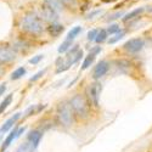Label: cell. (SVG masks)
Here are the masks:
<instances>
[{
  "mask_svg": "<svg viewBox=\"0 0 152 152\" xmlns=\"http://www.w3.org/2000/svg\"><path fill=\"white\" fill-rule=\"evenodd\" d=\"M107 33H108V35L111 34V35H113V34H116L117 32H119L121 31V26L118 23H111L110 26L107 27Z\"/></svg>",
  "mask_w": 152,
  "mask_h": 152,
  "instance_id": "23",
  "label": "cell"
},
{
  "mask_svg": "<svg viewBox=\"0 0 152 152\" xmlns=\"http://www.w3.org/2000/svg\"><path fill=\"white\" fill-rule=\"evenodd\" d=\"M62 7L56 0H44L40 7V17L48 22H56L58 20V12Z\"/></svg>",
  "mask_w": 152,
  "mask_h": 152,
  "instance_id": "2",
  "label": "cell"
},
{
  "mask_svg": "<svg viewBox=\"0 0 152 152\" xmlns=\"http://www.w3.org/2000/svg\"><path fill=\"white\" fill-rule=\"evenodd\" d=\"M123 15H124L123 11H117L116 14L111 15V16L107 18V22H111V21H115V20H117V18H121V17H123Z\"/></svg>",
  "mask_w": 152,
  "mask_h": 152,
  "instance_id": "25",
  "label": "cell"
},
{
  "mask_svg": "<svg viewBox=\"0 0 152 152\" xmlns=\"http://www.w3.org/2000/svg\"><path fill=\"white\" fill-rule=\"evenodd\" d=\"M45 72H46V69H43V71H39L38 73H35V74L33 75V77L29 79V82H37L38 79H39V78H42L43 75L45 74Z\"/></svg>",
  "mask_w": 152,
  "mask_h": 152,
  "instance_id": "26",
  "label": "cell"
},
{
  "mask_svg": "<svg viewBox=\"0 0 152 152\" xmlns=\"http://www.w3.org/2000/svg\"><path fill=\"white\" fill-rule=\"evenodd\" d=\"M71 107L73 110V112L80 118H85L89 115V105H88V101L83 95H75L72 100H71Z\"/></svg>",
  "mask_w": 152,
  "mask_h": 152,
  "instance_id": "3",
  "label": "cell"
},
{
  "mask_svg": "<svg viewBox=\"0 0 152 152\" xmlns=\"http://www.w3.org/2000/svg\"><path fill=\"white\" fill-rule=\"evenodd\" d=\"M20 118H21V113L18 112V113H16L15 116L10 117V118L4 123V125L1 126V128H0V139H1V137L4 136V134H5V133H7V132L12 128V126H14V124H15Z\"/></svg>",
  "mask_w": 152,
  "mask_h": 152,
  "instance_id": "10",
  "label": "cell"
},
{
  "mask_svg": "<svg viewBox=\"0 0 152 152\" xmlns=\"http://www.w3.org/2000/svg\"><path fill=\"white\" fill-rule=\"evenodd\" d=\"M82 31H83V28L80 27V26H75V27H73L69 32H68V34H67V37H66V39H68V40H73V39H75L80 33H82Z\"/></svg>",
  "mask_w": 152,
  "mask_h": 152,
  "instance_id": "15",
  "label": "cell"
},
{
  "mask_svg": "<svg viewBox=\"0 0 152 152\" xmlns=\"http://www.w3.org/2000/svg\"><path fill=\"white\" fill-rule=\"evenodd\" d=\"M73 45V40H68V39H65V42H63L61 45H60V48H58V53L60 54H63V53H67L68 50H69V48Z\"/></svg>",
  "mask_w": 152,
  "mask_h": 152,
  "instance_id": "21",
  "label": "cell"
},
{
  "mask_svg": "<svg viewBox=\"0 0 152 152\" xmlns=\"http://www.w3.org/2000/svg\"><path fill=\"white\" fill-rule=\"evenodd\" d=\"M107 38H108L107 31H106V29H100V31L97 32V35H96V38H95L94 42H96L97 44H102V43H105V42L107 40Z\"/></svg>",
  "mask_w": 152,
  "mask_h": 152,
  "instance_id": "17",
  "label": "cell"
},
{
  "mask_svg": "<svg viewBox=\"0 0 152 152\" xmlns=\"http://www.w3.org/2000/svg\"><path fill=\"white\" fill-rule=\"evenodd\" d=\"M11 101H12V94H10V95H7L5 99H4V101L1 104H0V115L1 113H4V111L9 107V105L11 104Z\"/></svg>",
  "mask_w": 152,
  "mask_h": 152,
  "instance_id": "22",
  "label": "cell"
},
{
  "mask_svg": "<svg viewBox=\"0 0 152 152\" xmlns=\"http://www.w3.org/2000/svg\"><path fill=\"white\" fill-rule=\"evenodd\" d=\"M146 10H145V6H141V7H136L134 10H132L130 12H128V14H124L123 17H122V22L126 23V22H129V21H133L137 17H140L141 14H144Z\"/></svg>",
  "mask_w": 152,
  "mask_h": 152,
  "instance_id": "11",
  "label": "cell"
},
{
  "mask_svg": "<svg viewBox=\"0 0 152 152\" xmlns=\"http://www.w3.org/2000/svg\"><path fill=\"white\" fill-rule=\"evenodd\" d=\"M34 151H35V147L29 141H26V142L21 144L16 150V152H34Z\"/></svg>",
  "mask_w": 152,
  "mask_h": 152,
  "instance_id": "16",
  "label": "cell"
},
{
  "mask_svg": "<svg viewBox=\"0 0 152 152\" xmlns=\"http://www.w3.org/2000/svg\"><path fill=\"white\" fill-rule=\"evenodd\" d=\"M48 33L50 34V37H53V38H57L60 37L63 32H65V26L61 23H57V22H51L48 26L46 28Z\"/></svg>",
  "mask_w": 152,
  "mask_h": 152,
  "instance_id": "9",
  "label": "cell"
},
{
  "mask_svg": "<svg viewBox=\"0 0 152 152\" xmlns=\"http://www.w3.org/2000/svg\"><path fill=\"white\" fill-rule=\"evenodd\" d=\"M95 55H93V54H89L85 58H84V61H83V63H82V71H85V69H88L89 68L93 63H94V61H95Z\"/></svg>",
  "mask_w": 152,
  "mask_h": 152,
  "instance_id": "18",
  "label": "cell"
},
{
  "mask_svg": "<svg viewBox=\"0 0 152 152\" xmlns=\"http://www.w3.org/2000/svg\"><path fill=\"white\" fill-rule=\"evenodd\" d=\"M62 9H74L77 7L78 0H56Z\"/></svg>",
  "mask_w": 152,
  "mask_h": 152,
  "instance_id": "14",
  "label": "cell"
},
{
  "mask_svg": "<svg viewBox=\"0 0 152 152\" xmlns=\"http://www.w3.org/2000/svg\"><path fill=\"white\" fill-rule=\"evenodd\" d=\"M102 3H105V4H111V3H115V1H117V0H101Z\"/></svg>",
  "mask_w": 152,
  "mask_h": 152,
  "instance_id": "34",
  "label": "cell"
},
{
  "mask_svg": "<svg viewBox=\"0 0 152 152\" xmlns=\"http://www.w3.org/2000/svg\"><path fill=\"white\" fill-rule=\"evenodd\" d=\"M24 74H26V68H24V67H18L17 69H15L14 72H12L11 79H12V80H17V79L22 78Z\"/></svg>",
  "mask_w": 152,
  "mask_h": 152,
  "instance_id": "19",
  "label": "cell"
},
{
  "mask_svg": "<svg viewBox=\"0 0 152 152\" xmlns=\"http://www.w3.org/2000/svg\"><path fill=\"white\" fill-rule=\"evenodd\" d=\"M57 117L63 126H69L73 121V110L71 107V104H60L57 107Z\"/></svg>",
  "mask_w": 152,
  "mask_h": 152,
  "instance_id": "4",
  "label": "cell"
},
{
  "mask_svg": "<svg viewBox=\"0 0 152 152\" xmlns=\"http://www.w3.org/2000/svg\"><path fill=\"white\" fill-rule=\"evenodd\" d=\"M144 46H145V42L142 38H132V39H129L128 42H125L123 44V49L129 54H136L139 51H141Z\"/></svg>",
  "mask_w": 152,
  "mask_h": 152,
  "instance_id": "5",
  "label": "cell"
},
{
  "mask_svg": "<svg viewBox=\"0 0 152 152\" xmlns=\"http://www.w3.org/2000/svg\"><path fill=\"white\" fill-rule=\"evenodd\" d=\"M101 53V46H95L93 50H91V51H90V54H93V55H97V54H100Z\"/></svg>",
  "mask_w": 152,
  "mask_h": 152,
  "instance_id": "31",
  "label": "cell"
},
{
  "mask_svg": "<svg viewBox=\"0 0 152 152\" xmlns=\"http://www.w3.org/2000/svg\"><path fill=\"white\" fill-rule=\"evenodd\" d=\"M97 29H90L89 32H88V34H86V39L89 40V42H94L95 40V38H96V35H97Z\"/></svg>",
  "mask_w": 152,
  "mask_h": 152,
  "instance_id": "24",
  "label": "cell"
},
{
  "mask_svg": "<svg viewBox=\"0 0 152 152\" xmlns=\"http://www.w3.org/2000/svg\"><path fill=\"white\" fill-rule=\"evenodd\" d=\"M24 130H26V128H24V126H23V128H20V129H17V137H18V136H21V135L24 133Z\"/></svg>",
  "mask_w": 152,
  "mask_h": 152,
  "instance_id": "33",
  "label": "cell"
},
{
  "mask_svg": "<svg viewBox=\"0 0 152 152\" xmlns=\"http://www.w3.org/2000/svg\"><path fill=\"white\" fill-rule=\"evenodd\" d=\"M20 29L27 34L38 37L44 31V20L37 12L31 11L22 17L20 22Z\"/></svg>",
  "mask_w": 152,
  "mask_h": 152,
  "instance_id": "1",
  "label": "cell"
},
{
  "mask_svg": "<svg viewBox=\"0 0 152 152\" xmlns=\"http://www.w3.org/2000/svg\"><path fill=\"white\" fill-rule=\"evenodd\" d=\"M15 139H17V129L11 130V132H10V134L6 136V139L4 140L3 145H1V151H5V150H6V148L12 144V141H14Z\"/></svg>",
  "mask_w": 152,
  "mask_h": 152,
  "instance_id": "13",
  "label": "cell"
},
{
  "mask_svg": "<svg viewBox=\"0 0 152 152\" xmlns=\"http://www.w3.org/2000/svg\"><path fill=\"white\" fill-rule=\"evenodd\" d=\"M123 37H125V31H119V32H117L116 34H113V37H111L110 39H108V43L110 44H116V43H118Z\"/></svg>",
  "mask_w": 152,
  "mask_h": 152,
  "instance_id": "20",
  "label": "cell"
},
{
  "mask_svg": "<svg viewBox=\"0 0 152 152\" xmlns=\"http://www.w3.org/2000/svg\"><path fill=\"white\" fill-rule=\"evenodd\" d=\"M42 137H43V133H42L40 130H32V132L28 134V136H27L28 141H29L35 148L38 147V145H39Z\"/></svg>",
  "mask_w": 152,
  "mask_h": 152,
  "instance_id": "12",
  "label": "cell"
},
{
  "mask_svg": "<svg viewBox=\"0 0 152 152\" xmlns=\"http://www.w3.org/2000/svg\"><path fill=\"white\" fill-rule=\"evenodd\" d=\"M34 108H35V106H31V107H28L27 110H26V112H24V117H28V116H31V115H33L34 113Z\"/></svg>",
  "mask_w": 152,
  "mask_h": 152,
  "instance_id": "30",
  "label": "cell"
},
{
  "mask_svg": "<svg viewBox=\"0 0 152 152\" xmlns=\"http://www.w3.org/2000/svg\"><path fill=\"white\" fill-rule=\"evenodd\" d=\"M43 55H37V56H33L31 60H29V63L31 65H38V63H39L42 60H43Z\"/></svg>",
  "mask_w": 152,
  "mask_h": 152,
  "instance_id": "28",
  "label": "cell"
},
{
  "mask_svg": "<svg viewBox=\"0 0 152 152\" xmlns=\"http://www.w3.org/2000/svg\"><path fill=\"white\" fill-rule=\"evenodd\" d=\"M101 93V85L99 83L91 84L89 88H88V97H89V102L97 107L99 106V96Z\"/></svg>",
  "mask_w": 152,
  "mask_h": 152,
  "instance_id": "6",
  "label": "cell"
},
{
  "mask_svg": "<svg viewBox=\"0 0 152 152\" xmlns=\"http://www.w3.org/2000/svg\"><path fill=\"white\" fill-rule=\"evenodd\" d=\"M108 69H110V63L107 61H100L94 68V74H93L94 79H100L101 77H104L108 72Z\"/></svg>",
  "mask_w": 152,
  "mask_h": 152,
  "instance_id": "8",
  "label": "cell"
},
{
  "mask_svg": "<svg viewBox=\"0 0 152 152\" xmlns=\"http://www.w3.org/2000/svg\"><path fill=\"white\" fill-rule=\"evenodd\" d=\"M69 68V66L67 65V63H61V65H57V69H56V73H62V72H65Z\"/></svg>",
  "mask_w": 152,
  "mask_h": 152,
  "instance_id": "29",
  "label": "cell"
},
{
  "mask_svg": "<svg viewBox=\"0 0 152 152\" xmlns=\"http://www.w3.org/2000/svg\"><path fill=\"white\" fill-rule=\"evenodd\" d=\"M100 14H101V10H94V11L89 12V14H88V15H86L85 20H88V21H90V20L95 18V16H97V15H100Z\"/></svg>",
  "mask_w": 152,
  "mask_h": 152,
  "instance_id": "27",
  "label": "cell"
},
{
  "mask_svg": "<svg viewBox=\"0 0 152 152\" xmlns=\"http://www.w3.org/2000/svg\"><path fill=\"white\" fill-rule=\"evenodd\" d=\"M5 90H6V84H1V85H0V96L4 95Z\"/></svg>",
  "mask_w": 152,
  "mask_h": 152,
  "instance_id": "32",
  "label": "cell"
},
{
  "mask_svg": "<svg viewBox=\"0 0 152 152\" xmlns=\"http://www.w3.org/2000/svg\"><path fill=\"white\" fill-rule=\"evenodd\" d=\"M16 58V51L7 46H0V63H9Z\"/></svg>",
  "mask_w": 152,
  "mask_h": 152,
  "instance_id": "7",
  "label": "cell"
}]
</instances>
